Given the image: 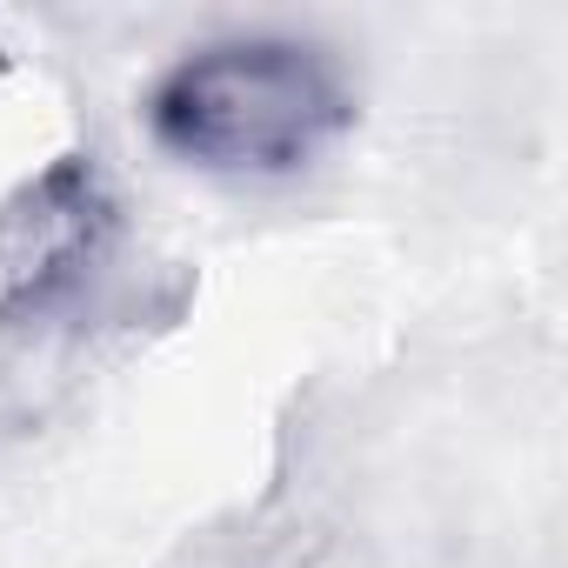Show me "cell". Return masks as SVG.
Instances as JSON below:
<instances>
[{"label":"cell","mask_w":568,"mask_h":568,"mask_svg":"<svg viewBox=\"0 0 568 568\" xmlns=\"http://www.w3.org/2000/svg\"><path fill=\"white\" fill-rule=\"evenodd\" d=\"M114 201L88 161L48 168L8 214H0V302L8 308H54L108 261Z\"/></svg>","instance_id":"2"},{"label":"cell","mask_w":568,"mask_h":568,"mask_svg":"<svg viewBox=\"0 0 568 568\" xmlns=\"http://www.w3.org/2000/svg\"><path fill=\"white\" fill-rule=\"evenodd\" d=\"M154 141L201 168H302L348 121L342 68L288 34H234L181 54L148 94Z\"/></svg>","instance_id":"1"}]
</instances>
